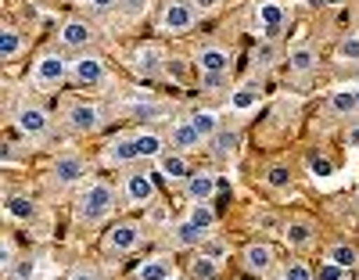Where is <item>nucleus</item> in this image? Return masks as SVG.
<instances>
[{"mask_svg": "<svg viewBox=\"0 0 359 280\" xmlns=\"http://www.w3.org/2000/svg\"><path fill=\"white\" fill-rule=\"evenodd\" d=\"M118 205V194H115V187L97 180V183H90L86 191L79 194V220L83 223H101L104 215H111Z\"/></svg>", "mask_w": 359, "mask_h": 280, "instance_id": "f257e3e1", "label": "nucleus"}, {"mask_svg": "<svg viewBox=\"0 0 359 280\" xmlns=\"http://www.w3.org/2000/svg\"><path fill=\"white\" fill-rule=\"evenodd\" d=\"M65 126L72 133H94L101 126V108L97 105H86V101H76L65 108Z\"/></svg>", "mask_w": 359, "mask_h": 280, "instance_id": "f03ea898", "label": "nucleus"}, {"mask_svg": "<svg viewBox=\"0 0 359 280\" xmlns=\"http://www.w3.org/2000/svg\"><path fill=\"white\" fill-rule=\"evenodd\" d=\"M165 65H169V58H165V51H162L158 44H144V47L137 51V58H133V69H137V76H144V79L162 76Z\"/></svg>", "mask_w": 359, "mask_h": 280, "instance_id": "7ed1b4c3", "label": "nucleus"}, {"mask_svg": "<svg viewBox=\"0 0 359 280\" xmlns=\"http://www.w3.org/2000/svg\"><path fill=\"white\" fill-rule=\"evenodd\" d=\"M198 22V8L191 4V0H172V4L165 8L162 15V25L169 29V33H187V29H194Z\"/></svg>", "mask_w": 359, "mask_h": 280, "instance_id": "20e7f679", "label": "nucleus"}, {"mask_svg": "<svg viewBox=\"0 0 359 280\" xmlns=\"http://www.w3.org/2000/svg\"><path fill=\"white\" fill-rule=\"evenodd\" d=\"M72 79H76L79 86H101V83L108 79V76H104V61L94 58V54L76 58V61H72Z\"/></svg>", "mask_w": 359, "mask_h": 280, "instance_id": "39448f33", "label": "nucleus"}, {"mask_svg": "<svg viewBox=\"0 0 359 280\" xmlns=\"http://www.w3.org/2000/svg\"><path fill=\"white\" fill-rule=\"evenodd\" d=\"M15 122H18V130H22L25 137H47V130H50L47 112L36 108V105H22V108L15 112Z\"/></svg>", "mask_w": 359, "mask_h": 280, "instance_id": "423d86ee", "label": "nucleus"}, {"mask_svg": "<svg viewBox=\"0 0 359 280\" xmlns=\"http://www.w3.org/2000/svg\"><path fill=\"white\" fill-rule=\"evenodd\" d=\"M65 72H69V65L62 54H43L33 69V79H36V86H57L65 79Z\"/></svg>", "mask_w": 359, "mask_h": 280, "instance_id": "0eeeda50", "label": "nucleus"}, {"mask_svg": "<svg viewBox=\"0 0 359 280\" xmlns=\"http://www.w3.org/2000/svg\"><path fill=\"white\" fill-rule=\"evenodd\" d=\"M137 241H140V227L137 223H118V227L108 230L104 248H108L111 255H126V252H133V248H137Z\"/></svg>", "mask_w": 359, "mask_h": 280, "instance_id": "6e6552de", "label": "nucleus"}, {"mask_svg": "<svg viewBox=\"0 0 359 280\" xmlns=\"http://www.w3.org/2000/svg\"><path fill=\"white\" fill-rule=\"evenodd\" d=\"M86 176V162L79 159V154H62V159L54 162V180L69 187V183H79Z\"/></svg>", "mask_w": 359, "mask_h": 280, "instance_id": "1a4fd4ad", "label": "nucleus"}, {"mask_svg": "<svg viewBox=\"0 0 359 280\" xmlns=\"http://www.w3.org/2000/svg\"><path fill=\"white\" fill-rule=\"evenodd\" d=\"M126 198H130V205H147L155 198V180L147 173H130L126 176Z\"/></svg>", "mask_w": 359, "mask_h": 280, "instance_id": "9d476101", "label": "nucleus"}, {"mask_svg": "<svg viewBox=\"0 0 359 280\" xmlns=\"http://www.w3.org/2000/svg\"><path fill=\"white\" fill-rule=\"evenodd\" d=\"M255 18L266 29V36H277V29L287 22V11H284V4H277V0H266V4L255 8Z\"/></svg>", "mask_w": 359, "mask_h": 280, "instance_id": "9b49d317", "label": "nucleus"}, {"mask_svg": "<svg viewBox=\"0 0 359 280\" xmlns=\"http://www.w3.org/2000/svg\"><path fill=\"white\" fill-rule=\"evenodd\" d=\"M57 40H62V47L79 51V47H86L90 40H94V29H90L86 22H79V18H72V22H65V25H62V33H57Z\"/></svg>", "mask_w": 359, "mask_h": 280, "instance_id": "f8f14e48", "label": "nucleus"}, {"mask_svg": "<svg viewBox=\"0 0 359 280\" xmlns=\"http://www.w3.org/2000/svg\"><path fill=\"white\" fill-rule=\"evenodd\" d=\"M187 198L191 201H208L216 191H219V180L212 176V173H194V176H187Z\"/></svg>", "mask_w": 359, "mask_h": 280, "instance_id": "ddd939ff", "label": "nucleus"}, {"mask_svg": "<svg viewBox=\"0 0 359 280\" xmlns=\"http://www.w3.org/2000/svg\"><path fill=\"white\" fill-rule=\"evenodd\" d=\"M158 169L169 183H187V162H184V154L180 151H169V154H158Z\"/></svg>", "mask_w": 359, "mask_h": 280, "instance_id": "4468645a", "label": "nucleus"}, {"mask_svg": "<svg viewBox=\"0 0 359 280\" xmlns=\"http://www.w3.org/2000/svg\"><path fill=\"white\" fill-rule=\"evenodd\" d=\"M133 159H140L137 154V137H115L108 144V162L111 166H130Z\"/></svg>", "mask_w": 359, "mask_h": 280, "instance_id": "2eb2a0df", "label": "nucleus"}, {"mask_svg": "<svg viewBox=\"0 0 359 280\" xmlns=\"http://www.w3.org/2000/svg\"><path fill=\"white\" fill-rule=\"evenodd\" d=\"M198 65H201V72H230V51H223V47H201L198 51Z\"/></svg>", "mask_w": 359, "mask_h": 280, "instance_id": "dca6fc26", "label": "nucleus"}, {"mask_svg": "<svg viewBox=\"0 0 359 280\" xmlns=\"http://www.w3.org/2000/svg\"><path fill=\"white\" fill-rule=\"evenodd\" d=\"M169 140H172V151H180V154H184V151H194V147H201V133L191 126V119H187V122H176Z\"/></svg>", "mask_w": 359, "mask_h": 280, "instance_id": "f3484780", "label": "nucleus"}, {"mask_svg": "<svg viewBox=\"0 0 359 280\" xmlns=\"http://www.w3.org/2000/svg\"><path fill=\"white\" fill-rule=\"evenodd\" d=\"M245 266L252 273H269V266H273V248L269 244H248L245 248Z\"/></svg>", "mask_w": 359, "mask_h": 280, "instance_id": "a211bd4d", "label": "nucleus"}, {"mask_svg": "<svg viewBox=\"0 0 359 280\" xmlns=\"http://www.w3.org/2000/svg\"><path fill=\"white\" fill-rule=\"evenodd\" d=\"M201 241H205V227H198L194 220H184V223L172 227V244L176 248H194Z\"/></svg>", "mask_w": 359, "mask_h": 280, "instance_id": "6ab92c4d", "label": "nucleus"}, {"mask_svg": "<svg viewBox=\"0 0 359 280\" xmlns=\"http://www.w3.org/2000/svg\"><path fill=\"white\" fill-rule=\"evenodd\" d=\"M316 51L313 47H294V51H287V69L291 72H298V76H306V72H313L316 69Z\"/></svg>", "mask_w": 359, "mask_h": 280, "instance_id": "aec40b11", "label": "nucleus"}, {"mask_svg": "<svg viewBox=\"0 0 359 280\" xmlns=\"http://www.w3.org/2000/svg\"><path fill=\"white\" fill-rule=\"evenodd\" d=\"M313 223H306V220H291L287 227H284V241L291 244V248H302V244H309L313 241Z\"/></svg>", "mask_w": 359, "mask_h": 280, "instance_id": "412c9836", "label": "nucleus"}, {"mask_svg": "<svg viewBox=\"0 0 359 280\" xmlns=\"http://www.w3.org/2000/svg\"><path fill=\"white\" fill-rule=\"evenodd\" d=\"M191 126H194V130L201 133V140H212V137H216V133L223 130V126H219V115H216V112H194V115H191Z\"/></svg>", "mask_w": 359, "mask_h": 280, "instance_id": "4be33fe9", "label": "nucleus"}, {"mask_svg": "<svg viewBox=\"0 0 359 280\" xmlns=\"http://www.w3.org/2000/svg\"><path fill=\"white\" fill-rule=\"evenodd\" d=\"M241 147V133L237 130H219L212 137V151H216V159H230V154Z\"/></svg>", "mask_w": 359, "mask_h": 280, "instance_id": "5701e85b", "label": "nucleus"}, {"mask_svg": "<svg viewBox=\"0 0 359 280\" xmlns=\"http://www.w3.org/2000/svg\"><path fill=\"white\" fill-rule=\"evenodd\" d=\"M255 105H259V86H255V83L237 86V90L230 93V108H233V112H248V108H255Z\"/></svg>", "mask_w": 359, "mask_h": 280, "instance_id": "b1692460", "label": "nucleus"}, {"mask_svg": "<svg viewBox=\"0 0 359 280\" xmlns=\"http://www.w3.org/2000/svg\"><path fill=\"white\" fill-rule=\"evenodd\" d=\"M22 54V33H18V29H0V58H4V61H15Z\"/></svg>", "mask_w": 359, "mask_h": 280, "instance_id": "393cba45", "label": "nucleus"}, {"mask_svg": "<svg viewBox=\"0 0 359 280\" xmlns=\"http://www.w3.org/2000/svg\"><path fill=\"white\" fill-rule=\"evenodd\" d=\"M327 259H331V262H338V266H345V269H352V266L359 262V252H355L352 244L338 241V244H331V248H327Z\"/></svg>", "mask_w": 359, "mask_h": 280, "instance_id": "a878e982", "label": "nucleus"}, {"mask_svg": "<svg viewBox=\"0 0 359 280\" xmlns=\"http://www.w3.org/2000/svg\"><path fill=\"white\" fill-rule=\"evenodd\" d=\"M8 215L11 220H33L36 215V205H33V198H25V194H15V198H8Z\"/></svg>", "mask_w": 359, "mask_h": 280, "instance_id": "bb28decb", "label": "nucleus"}, {"mask_svg": "<svg viewBox=\"0 0 359 280\" xmlns=\"http://www.w3.org/2000/svg\"><path fill=\"white\" fill-rule=\"evenodd\" d=\"M216 273H219V259L212 255H198L191 262V280H216Z\"/></svg>", "mask_w": 359, "mask_h": 280, "instance_id": "cd10ccee", "label": "nucleus"}, {"mask_svg": "<svg viewBox=\"0 0 359 280\" xmlns=\"http://www.w3.org/2000/svg\"><path fill=\"white\" fill-rule=\"evenodd\" d=\"M137 154L140 159H158L162 154V137L158 133H137Z\"/></svg>", "mask_w": 359, "mask_h": 280, "instance_id": "c85d7f7f", "label": "nucleus"}, {"mask_svg": "<svg viewBox=\"0 0 359 280\" xmlns=\"http://www.w3.org/2000/svg\"><path fill=\"white\" fill-rule=\"evenodd\" d=\"M331 108L338 115H355L359 112V101H355V90H338L334 98H331Z\"/></svg>", "mask_w": 359, "mask_h": 280, "instance_id": "c756f323", "label": "nucleus"}, {"mask_svg": "<svg viewBox=\"0 0 359 280\" xmlns=\"http://www.w3.org/2000/svg\"><path fill=\"white\" fill-rule=\"evenodd\" d=\"M165 276H172L165 259H151V262H144V266L137 269V280H165Z\"/></svg>", "mask_w": 359, "mask_h": 280, "instance_id": "7c9ffc66", "label": "nucleus"}, {"mask_svg": "<svg viewBox=\"0 0 359 280\" xmlns=\"http://www.w3.org/2000/svg\"><path fill=\"white\" fill-rule=\"evenodd\" d=\"M147 8H151V0H118V11H123L126 22H137L147 15Z\"/></svg>", "mask_w": 359, "mask_h": 280, "instance_id": "2f4dec72", "label": "nucleus"}, {"mask_svg": "<svg viewBox=\"0 0 359 280\" xmlns=\"http://www.w3.org/2000/svg\"><path fill=\"white\" fill-rule=\"evenodd\" d=\"M338 54L348 65H359V33H345V40L338 44Z\"/></svg>", "mask_w": 359, "mask_h": 280, "instance_id": "473e14b6", "label": "nucleus"}, {"mask_svg": "<svg viewBox=\"0 0 359 280\" xmlns=\"http://www.w3.org/2000/svg\"><path fill=\"white\" fill-rule=\"evenodd\" d=\"M266 183L273 187V191H284V187L291 183V169H287V166H269V173H266Z\"/></svg>", "mask_w": 359, "mask_h": 280, "instance_id": "72a5a7b5", "label": "nucleus"}, {"mask_svg": "<svg viewBox=\"0 0 359 280\" xmlns=\"http://www.w3.org/2000/svg\"><path fill=\"white\" fill-rule=\"evenodd\" d=\"M191 220H194L198 227H205V230H208V227L216 223V212L208 208V201H194V208H191Z\"/></svg>", "mask_w": 359, "mask_h": 280, "instance_id": "f704fd0d", "label": "nucleus"}, {"mask_svg": "<svg viewBox=\"0 0 359 280\" xmlns=\"http://www.w3.org/2000/svg\"><path fill=\"white\" fill-rule=\"evenodd\" d=\"M33 259H15V266L8 269V280H33Z\"/></svg>", "mask_w": 359, "mask_h": 280, "instance_id": "c9c22d12", "label": "nucleus"}, {"mask_svg": "<svg viewBox=\"0 0 359 280\" xmlns=\"http://www.w3.org/2000/svg\"><path fill=\"white\" fill-rule=\"evenodd\" d=\"M345 266H338V262H331V259H327L323 266H320V273H316V280H345Z\"/></svg>", "mask_w": 359, "mask_h": 280, "instance_id": "e433bc0d", "label": "nucleus"}, {"mask_svg": "<svg viewBox=\"0 0 359 280\" xmlns=\"http://www.w3.org/2000/svg\"><path fill=\"white\" fill-rule=\"evenodd\" d=\"M284 276H287V280H316L306 262H287V266H284Z\"/></svg>", "mask_w": 359, "mask_h": 280, "instance_id": "4c0bfd02", "label": "nucleus"}, {"mask_svg": "<svg viewBox=\"0 0 359 280\" xmlns=\"http://www.w3.org/2000/svg\"><path fill=\"white\" fill-rule=\"evenodd\" d=\"M309 169H313V176H331L334 173V166H331V159H323V154H313V159H309Z\"/></svg>", "mask_w": 359, "mask_h": 280, "instance_id": "58836bf2", "label": "nucleus"}, {"mask_svg": "<svg viewBox=\"0 0 359 280\" xmlns=\"http://www.w3.org/2000/svg\"><path fill=\"white\" fill-rule=\"evenodd\" d=\"M165 76H172V79H187V65H184V58H169Z\"/></svg>", "mask_w": 359, "mask_h": 280, "instance_id": "ea45409f", "label": "nucleus"}, {"mask_svg": "<svg viewBox=\"0 0 359 280\" xmlns=\"http://www.w3.org/2000/svg\"><path fill=\"white\" fill-rule=\"evenodd\" d=\"M223 252H226V248H223L219 241H201V255H212V259H223Z\"/></svg>", "mask_w": 359, "mask_h": 280, "instance_id": "a19ab883", "label": "nucleus"}, {"mask_svg": "<svg viewBox=\"0 0 359 280\" xmlns=\"http://www.w3.org/2000/svg\"><path fill=\"white\" fill-rule=\"evenodd\" d=\"M201 83H205L208 90H216V86L226 83V72H201Z\"/></svg>", "mask_w": 359, "mask_h": 280, "instance_id": "79ce46f5", "label": "nucleus"}, {"mask_svg": "<svg viewBox=\"0 0 359 280\" xmlns=\"http://www.w3.org/2000/svg\"><path fill=\"white\" fill-rule=\"evenodd\" d=\"M94 11H111V8H118V0H86Z\"/></svg>", "mask_w": 359, "mask_h": 280, "instance_id": "37998d69", "label": "nucleus"}, {"mask_svg": "<svg viewBox=\"0 0 359 280\" xmlns=\"http://www.w3.org/2000/svg\"><path fill=\"white\" fill-rule=\"evenodd\" d=\"M72 280H97V273L83 266V269H76V273H72Z\"/></svg>", "mask_w": 359, "mask_h": 280, "instance_id": "c03bdc74", "label": "nucleus"}, {"mask_svg": "<svg viewBox=\"0 0 359 280\" xmlns=\"http://www.w3.org/2000/svg\"><path fill=\"white\" fill-rule=\"evenodd\" d=\"M191 4H194L198 11H212V8L219 4V0H191Z\"/></svg>", "mask_w": 359, "mask_h": 280, "instance_id": "a18cd8bd", "label": "nucleus"}, {"mask_svg": "<svg viewBox=\"0 0 359 280\" xmlns=\"http://www.w3.org/2000/svg\"><path fill=\"white\" fill-rule=\"evenodd\" d=\"M269 58H273V47H262L259 51V65H269Z\"/></svg>", "mask_w": 359, "mask_h": 280, "instance_id": "49530a36", "label": "nucleus"}, {"mask_svg": "<svg viewBox=\"0 0 359 280\" xmlns=\"http://www.w3.org/2000/svg\"><path fill=\"white\" fill-rule=\"evenodd\" d=\"M348 144H352V147H359V126H352V130H348Z\"/></svg>", "mask_w": 359, "mask_h": 280, "instance_id": "de8ad7c7", "label": "nucleus"}, {"mask_svg": "<svg viewBox=\"0 0 359 280\" xmlns=\"http://www.w3.org/2000/svg\"><path fill=\"white\" fill-rule=\"evenodd\" d=\"M355 101H359V86H355Z\"/></svg>", "mask_w": 359, "mask_h": 280, "instance_id": "09e8293b", "label": "nucleus"}, {"mask_svg": "<svg viewBox=\"0 0 359 280\" xmlns=\"http://www.w3.org/2000/svg\"><path fill=\"white\" fill-rule=\"evenodd\" d=\"M280 280H287V276H280Z\"/></svg>", "mask_w": 359, "mask_h": 280, "instance_id": "8fccbe9b", "label": "nucleus"}, {"mask_svg": "<svg viewBox=\"0 0 359 280\" xmlns=\"http://www.w3.org/2000/svg\"><path fill=\"white\" fill-rule=\"evenodd\" d=\"M165 280H172V276H165Z\"/></svg>", "mask_w": 359, "mask_h": 280, "instance_id": "3c124183", "label": "nucleus"}]
</instances>
